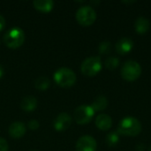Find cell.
Masks as SVG:
<instances>
[{
    "label": "cell",
    "instance_id": "obj_18",
    "mask_svg": "<svg viewBox=\"0 0 151 151\" xmlns=\"http://www.w3.org/2000/svg\"><path fill=\"white\" fill-rule=\"evenodd\" d=\"M119 142V134L117 131H112L106 136V143L110 147L117 145Z\"/></svg>",
    "mask_w": 151,
    "mask_h": 151
},
{
    "label": "cell",
    "instance_id": "obj_17",
    "mask_svg": "<svg viewBox=\"0 0 151 151\" xmlns=\"http://www.w3.org/2000/svg\"><path fill=\"white\" fill-rule=\"evenodd\" d=\"M50 85V81L46 76L38 77L35 81V87L39 90H46Z\"/></svg>",
    "mask_w": 151,
    "mask_h": 151
},
{
    "label": "cell",
    "instance_id": "obj_5",
    "mask_svg": "<svg viewBox=\"0 0 151 151\" xmlns=\"http://www.w3.org/2000/svg\"><path fill=\"white\" fill-rule=\"evenodd\" d=\"M102 68V60L100 57H89L86 58L81 65V73L88 76L92 77L97 74Z\"/></svg>",
    "mask_w": 151,
    "mask_h": 151
},
{
    "label": "cell",
    "instance_id": "obj_9",
    "mask_svg": "<svg viewBox=\"0 0 151 151\" xmlns=\"http://www.w3.org/2000/svg\"><path fill=\"white\" fill-rule=\"evenodd\" d=\"M72 124V118L66 112L59 113L53 121L54 128L57 131H65L70 127Z\"/></svg>",
    "mask_w": 151,
    "mask_h": 151
},
{
    "label": "cell",
    "instance_id": "obj_4",
    "mask_svg": "<svg viewBox=\"0 0 151 151\" xmlns=\"http://www.w3.org/2000/svg\"><path fill=\"white\" fill-rule=\"evenodd\" d=\"M142 74L141 65L134 60H127L121 67V75L123 79L128 81L137 80Z\"/></svg>",
    "mask_w": 151,
    "mask_h": 151
},
{
    "label": "cell",
    "instance_id": "obj_24",
    "mask_svg": "<svg viewBox=\"0 0 151 151\" xmlns=\"http://www.w3.org/2000/svg\"><path fill=\"white\" fill-rule=\"evenodd\" d=\"M144 149H145V145H143V144H138V145H136V150L138 151H143L144 150Z\"/></svg>",
    "mask_w": 151,
    "mask_h": 151
},
{
    "label": "cell",
    "instance_id": "obj_12",
    "mask_svg": "<svg viewBox=\"0 0 151 151\" xmlns=\"http://www.w3.org/2000/svg\"><path fill=\"white\" fill-rule=\"evenodd\" d=\"M96 126L103 131H106L109 130L111 126H112V119L110 115L108 114H99L96 118Z\"/></svg>",
    "mask_w": 151,
    "mask_h": 151
},
{
    "label": "cell",
    "instance_id": "obj_16",
    "mask_svg": "<svg viewBox=\"0 0 151 151\" xmlns=\"http://www.w3.org/2000/svg\"><path fill=\"white\" fill-rule=\"evenodd\" d=\"M94 111H101L107 108L108 106V100L104 96H99L95 98L94 102L90 105Z\"/></svg>",
    "mask_w": 151,
    "mask_h": 151
},
{
    "label": "cell",
    "instance_id": "obj_15",
    "mask_svg": "<svg viewBox=\"0 0 151 151\" xmlns=\"http://www.w3.org/2000/svg\"><path fill=\"white\" fill-rule=\"evenodd\" d=\"M150 20L142 16V17H139L136 20H135V23H134V27H135V31L139 34H144L146 33L149 29H150Z\"/></svg>",
    "mask_w": 151,
    "mask_h": 151
},
{
    "label": "cell",
    "instance_id": "obj_25",
    "mask_svg": "<svg viewBox=\"0 0 151 151\" xmlns=\"http://www.w3.org/2000/svg\"><path fill=\"white\" fill-rule=\"evenodd\" d=\"M4 70L3 66L0 65V79L3 77V75H4Z\"/></svg>",
    "mask_w": 151,
    "mask_h": 151
},
{
    "label": "cell",
    "instance_id": "obj_2",
    "mask_svg": "<svg viewBox=\"0 0 151 151\" xmlns=\"http://www.w3.org/2000/svg\"><path fill=\"white\" fill-rule=\"evenodd\" d=\"M77 77L75 73L67 67H61L54 73L55 82L62 88H70L76 82Z\"/></svg>",
    "mask_w": 151,
    "mask_h": 151
},
{
    "label": "cell",
    "instance_id": "obj_13",
    "mask_svg": "<svg viewBox=\"0 0 151 151\" xmlns=\"http://www.w3.org/2000/svg\"><path fill=\"white\" fill-rule=\"evenodd\" d=\"M37 106V100L33 96H25L20 102V108L25 111H32Z\"/></svg>",
    "mask_w": 151,
    "mask_h": 151
},
{
    "label": "cell",
    "instance_id": "obj_3",
    "mask_svg": "<svg viewBox=\"0 0 151 151\" xmlns=\"http://www.w3.org/2000/svg\"><path fill=\"white\" fill-rule=\"evenodd\" d=\"M4 42L10 49H17L20 47L25 41L24 31L18 27H14L9 29L4 35Z\"/></svg>",
    "mask_w": 151,
    "mask_h": 151
},
{
    "label": "cell",
    "instance_id": "obj_6",
    "mask_svg": "<svg viewBox=\"0 0 151 151\" xmlns=\"http://www.w3.org/2000/svg\"><path fill=\"white\" fill-rule=\"evenodd\" d=\"M76 19L81 26H90L96 19V12L90 5H83L76 12Z\"/></svg>",
    "mask_w": 151,
    "mask_h": 151
},
{
    "label": "cell",
    "instance_id": "obj_14",
    "mask_svg": "<svg viewBox=\"0 0 151 151\" xmlns=\"http://www.w3.org/2000/svg\"><path fill=\"white\" fill-rule=\"evenodd\" d=\"M34 7L42 12H49L54 7V2L52 0H35L33 2Z\"/></svg>",
    "mask_w": 151,
    "mask_h": 151
},
{
    "label": "cell",
    "instance_id": "obj_21",
    "mask_svg": "<svg viewBox=\"0 0 151 151\" xmlns=\"http://www.w3.org/2000/svg\"><path fill=\"white\" fill-rule=\"evenodd\" d=\"M39 122L35 119H32L28 122V128L31 130H36L39 127Z\"/></svg>",
    "mask_w": 151,
    "mask_h": 151
},
{
    "label": "cell",
    "instance_id": "obj_23",
    "mask_svg": "<svg viewBox=\"0 0 151 151\" xmlns=\"http://www.w3.org/2000/svg\"><path fill=\"white\" fill-rule=\"evenodd\" d=\"M5 27V19L0 14V31L3 30Z\"/></svg>",
    "mask_w": 151,
    "mask_h": 151
},
{
    "label": "cell",
    "instance_id": "obj_27",
    "mask_svg": "<svg viewBox=\"0 0 151 151\" xmlns=\"http://www.w3.org/2000/svg\"><path fill=\"white\" fill-rule=\"evenodd\" d=\"M32 151H37V150H32Z\"/></svg>",
    "mask_w": 151,
    "mask_h": 151
},
{
    "label": "cell",
    "instance_id": "obj_1",
    "mask_svg": "<svg viewBox=\"0 0 151 151\" xmlns=\"http://www.w3.org/2000/svg\"><path fill=\"white\" fill-rule=\"evenodd\" d=\"M117 132L126 136H136L142 132V124L136 118L127 117L119 122Z\"/></svg>",
    "mask_w": 151,
    "mask_h": 151
},
{
    "label": "cell",
    "instance_id": "obj_26",
    "mask_svg": "<svg viewBox=\"0 0 151 151\" xmlns=\"http://www.w3.org/2000/svg\"><path fill=\"white\" fill-rule=\"evenodd\" d=\"M150 151H151V147H150Z\"/></svg>",
    "mask_w": 151,
    "mask_h": 151
},
{
    "label": "cell",
    "instance_id": "obj_10",
    "mask_svg": "<svg viewBox=\"0 0 151 151\" xmlns=\"http://www.w3.org/2000/svg\"><path fill=\"white\" fill-rule=\"evenodd\" d=\"M26 131H27L26 126L24 125V123L19 122V121L13 122L12 124L10 125L8 128V133L10 136L15 139H19L24 136V134H26Z\"/></svg>",
    "mask_w": 151,
    "mask_h": 151
},
{
    "label": "cell",
    "instance_id": "obj_11",
    "mask_svg": "<svg viewBox=\"0 0 151 151\" xmlns=\"http://www.w3.org/2000/svg\"><path fill=\"white\" fill-rule=\"evenodd\" d=\"M133 47H134V42L131 38L122 37L116 43V51L120 55H124L131 51Z\"/></svg>",
    "mask_w": 151,
    "mask_h": 151
},
{
    "label": "cell",
    "instance_id": "obj_7",
    "mask_svg": "<svg viewBox=\"0 0 151 151\" xmlns=\"http://www.w3.org/2000/svg\"><path fill=\"white\" fill-rule=\"evenodd\" d=\"M94 113L95 111L90 105L83 104V105L78 106L75 109L74 113H73V118H74V120L78 124L85 125L90 122V120L92 119L94 116Z\"/></svg>",
    "mask_w": 151,
    "mask_h": 151
},
{
    "label": "cell",
    "instance_id": "obj_22",
    "mask_svg": "<svg viewBox=\"0 0 151 151\" xmlns=\"http://www.w3.org/2000/svg\"><path fill=\"white\" fill-rule=\"evenodd\" d=\"M0 151H8V143L2 137H0Z\"/></svg>",
    "mask_w": 151,
    "mask_h": 151
},
{
    "label": "cell",
    "instance_id": "obj_8",
    "mask_svg": "<svg viewBox=\"0 0 151 151\" xmlns=\"http://www.w3.org/2000/svg\"><path fill=\"white\" fill-rule=\"evenodd\" d=\"M96 141L89 135L81 136L76 142V151H96Z\"/></svg>",
    "mask_w": 151,
    "mask_h": 151
},
{
    "label": "cell",
    "instance_id": "obj_19",
    "mask_svg": "<svg viewBox=\"0 0 151 151\" xmlns=\"http://www.w3.org/2000/svg\"><path fill=\"white\" fill-rule=\"evenodd\" d=\"M105 66L106 68L110 69V70H114L119 64V59L117 57L111 56L106 58L105 60Z\"/></svg>",
    "mask_w": 151,
    "mask_h": 151
},
{
    "label": "cell",
    "instance_id": "obj_20",
    "mask_svg": "<svg viewBox=\"0 0 151 151\" xmlns=\"http://www.w3.org/2000/svg\"><path fill=\"white\" fill-rule=\"evenodd\" d=\"M111 42L109 41H104L100 43L99 45V52L101 54H104V55H106V54H109L111 51Z\"/></svg>",
    "mask_w": 151,
    "mask_h": 151
}]
</instances>
